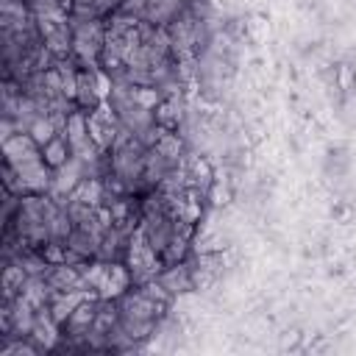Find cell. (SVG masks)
Here are the masks:
<instances>
[{
    "label": "cell",
    "mask_w": 356,
    "mask_h": 356,
    "mask_svg": "<svg viewBox=\"0 0 356 356\" xmlns=\"http://www.w3.org/2000/svg\"><path fill=\"white\" fill-rule=\"evenodd\" d=\"M56 134H61V128H58V122L53 120V117H36L33 122H31V128H28V136L42 147V145H47Z\"/></svg>",
    "instance_id": "3"
},
{
    "label": "cell",
    "mask_w": 356,
    "mask_h": 356,
    "mask_svg": "<svg viewBox=\"0 0 356 356\" xmlns=\"http://www.w3.org/2000/svg\"><path fill=\"white\" fill-rule=\"evenodd\" d=\"M42 36H44V47H47L56 58L72 56V22H70V19L42 25Z\"/></svg>",
    "instance_id": "1"
},
{
    "label": "cell",
    "mask_w": 356,
    "mask_h": 356,
    "mask_svg": "<svg viewBox=\"0 0 356 356\" xmlns=\"http://www.w3.org/2000/svg\"><path fill=\"white\" fill-rule=\"evenodd\" d=\"M147 0H122L117 11H122L125 17H134V19H147Z\"/></svg>",
    "instance_id": "4"
},
{
    "label": "cell",
    "mask_w": 356,
    "mask_h": 356,
    "mask_svg": "<svg viewBox=\"0 0 356 356\" xmlns=\"http://www.w3.org/2000/svg\"><path fill=\"white\" fill-rule=\"evenodd\" d=\"M42 159H44V164L50 170H58V167H64L72 159V145H70V139H67L64 131L56 134L47 145H42Z\"/></svg>",
    "instance_id": "2"
}]
</instances>
